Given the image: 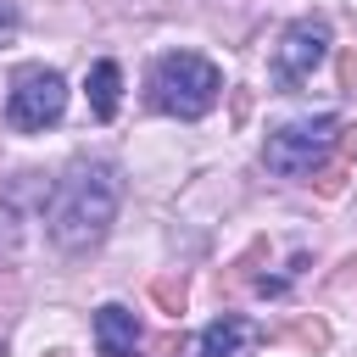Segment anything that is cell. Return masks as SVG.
Returning a JSON list of instances; mask_svg holds the SVG:
<instances>
[{
    "instance_id": "obj_6",
    "label": "cell",
    "mask_w": 357,
    "mask_h": 357,
    "mask_svg": "<svg viewBox=\"0 0 357 357\" xmlns=\"http://www.w3.org/2000/svg\"><path fill=\"white\" fill-rule=\"evenodd\" d=\"M95 346L100 357H139V318L123 301H106L95 312Z\"/></svg>"
},
{
    "instance_id": "obj_14",
    "label": "cell",
    "mask_w": 357,
    "mask_h": 357,
    "mask_svg": "<svg viewBox=\"0 0 357 357\" xmlns=\"http://www.w3.org/2000/svg\"><path fill=\"white\" fill-rule=\"evenodd\" d=\"M50 357H67V351H50Z\"/></svg>"
},
{
    "instance_id": "obj_8",
    "label": "cell",
    "mask_w": 357,
    "mask_h": 357,
    "mask_svg": "<svg viewBox=\"0 0 357 357\" xmlns=\"http://www.w3.org/2000/svg\"><path fill=\"white\" fill-rule=\"evenodd\" d=\"M84 95H89V112H95L100 123H112V117H117V95H123V67H117V61H95Z\"/></svg>"
},
{
    "instance_id": "obj_11",
    "label": "cell",
    "mask_w": 357,
    "mask_h": 357,
    "mask_svg": "<svg viewBox=\"0 0 357 357\" xmlns=\"http://www.w3.org/2000/svg\"><path fill=\"white\" fill-rule=\"evenodd\" d=\"M151 296H156V301H162L173 318L184 312V284H178V279H156V284H151Z\"/></svg>"
},
{
    "instance_id": "obj_10",
    "label": "cell",
    "mask_w": 357,
    "mask_h": 357,
    "mask_svg": "<svg viewBox=\"0 0 357 357\" xmlns=\"http://www.w3.org/2000/svg\"><path fill=\"white\" fill-rule=\"evenodd\" d=\"M284 335H290V340H301V346H312V351H324V346H329V329H324L318 318H301V324H290Z\"/></svg>"
},
{
    "instance_id": "obj_3",
    "label": "cell",
    "mask_w": 357,
    "mask_h": 357,
    "mask_svg": "<svg viewBox=\"0 0 357 357\" xmlns=\"http://www.w3.org/2000/svg\"><path fill=\"white\" fill-rule=\"evenodd\" d=\"M340 134H346V123L329 117V112H318V117H290V123H279V128L268 134L262 162H268V173H279V178H307V173H318V167L335 156Z\"/></svg>"
},
{
    "instance_id": "obj_12",
    "label": "cell",
    "mask_w": 357,
    "mask_h": 357,
    "mask_svg": "<svg viewBox=\"0 0 357 357\" xmlns=\"http://www.w3.org/2000/svg\"><path fill=\"white\" fill-rule=\"evenodd\" d=\"M11 33H17V6H11V0H0V50L11 45Z\"/></svg>"
},
{
    "instance_id": "obj_4",
    "label": "cell",
    "mask_w": 357,
    "mask_h": 357,
    "mask_svg": "<svg viewBox=\"0 0 357 357\" xmlns=\"http://www.w3.org/2000/svg\"><path fill=\"white\" fill-rule=\"evenodd\" d=\"M67 112V78L56 67H22L11 78V95H6V123L17 134H39L50 123H61Z\"/></svg>"
},
{
    "instance_id": "obj_5",
    "label": "cell",
    "mask_w": 357,
    "mask_h": 357,
    "mask_svg": "<svg viewBox=\"0 0 357 357\" xmlns=\"http://www.w3.org/2000/svg\"><path fill=\"white\" fill-rule=\"evenodd\" d=\"M324 56H329V22L324 17H296L273 45V84L279 89H301Z\"/></svg>"
},
{
    "instance_id": "obj_9",
    "label": "cell",
    "mask_w": 357,
    "mask_h": 357,
    "mask_svg": "<svg viewBox=\"0 0 357 357\" xmlns=\"http://www.w3.org/2000/svg\"><path fill=\"white\" fill-rule=\"evenodd\" d=\"M17 257H22V223H17V206L0 201V273L17 268Z\"/></svg>"
},
{
    "instance_id": "obj_7",
    "label": "cell",
    "mask_w": 357,
    "mask_h": 357,
    "mask_svg": "<svg viewBox=\"0 0 357 357\" xmlns=\"http://www.w3.org/2000/svg\"><path fill=\"white\" fill-rule=\"evenodd\" d=\"M262 329L251 324V318H240V312H223V318H212L206 329H201V340H195V357H240L251 340H257Z\"/></svg>"
},
{
    "instance_id": "obj_1",
    "label": "cell",
    "mask_w": 357,
    "mask_h": 357,
    "mask_svg": "<svg viewBox=\"0 0 357 357\" xmlns=\"http://www.w3.org/2000/svg\"><path fill=\"white\" fill-rule=\"evenodd\" d=\"M117 201H123V167L95 156V162H73L56 190H50V206H45V234L56 251L67 257H84L106 240L112 218H117Z\"/></svg>"
},
{
    "instance_id": "obj_2",
    "label": "cell",
    "mask_w": 357,
    "mask_h": 357,
    "mask_svg": "<svg viewBox=\"0 0 357 357\" xmlns=\"http://www.w3.org/2000/svg\"><path fill=\"white\" fill-rule=\"evenodd\" d=\"M218 89H223V73L195 50H167L151 67V106L167 117H184V123L206 117L218 106Z\"/></svg>"
},
{
    "instance_id": "obj_13",
    "label": "cell",
    "mask_w": 357,
    "mask_h": 357,
    "mask_svg": "<svg viewBox=\"0 0 357 357\" xmlns=\"http://www.w3.org/2000/svg\"><path fill=\"white\" fill-rule=\"evenodd\" d=\"M178 346H184L178 335H162V340H156V357H178Z\"/></svg>"
}]
</instances>
